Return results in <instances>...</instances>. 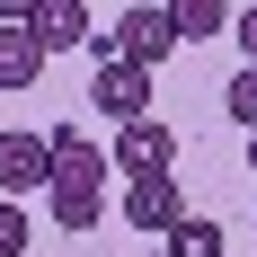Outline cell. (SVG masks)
<instances>
[{
  "instance_id": "1",
  "label": "cell",
  "mask_w": 257,
  "mask_h": 257,
  "mask_svg": "<svg viewBox=\"0 0 257 257\" xmlns=\"http://www.w3.org/2000/svg\"><path fill=\"white\" fill-rule=\"evenodd\" d=\"M89 45H98V62H133V71L169 62V45H178V27H169V0H160V9H124V18L106 27V36H89Z\"/></svg>"
},
{
  "instance_id": "2",
  "label": "cell",
  "mask_w": 257,
  "mask_h": 257,
  "mask_svg": "<svg viewBox=\"0 0 257 257\" xmlns=\"http://www.w3.org/2000/svg\"><path fill=\"white\" fill-rule=\"evenodd\" d=\"M53 186V142L45 133H0V195L27 204V195H45Z\"/></svg>"
},
{
  "instance_id": "3",
  "label": "cell",
  "mask_w": 257,
  "mask_h": 257,
  "mask_svg": "<svg viewBox=\"0 0 257 257\" xmlns=\"http://www.w3.org/2000/svg\"><path fill=\"white\" fill-rule=\"evenodd\" d=\"M106 169H124V178H169V169H178V133L160 124V115L115 124V160H106Z\"/></svg>"
},
{
  "instance_id": "4",
  "label": "cell",
  "mask_w": 257,
  "mask_h": 257,
  "mask_svg": "<svg viewBox=\"0 0 257 257\" xmlns=\"http://www.w3.org/2000/svg\"><path fill=\"white\" fill-rule=\"evenodd\" d=\"M89 106H98V115H115V124H142V115H151V71H133V62H98Z\"/></svg>"
},
{
  "instance_id": "5",
  "label": "cell",
  "mask_w": 257,
  "mask_h": 257,
  "mask_svg": "<svg viewBox=\"0 0 257 257\" xmlns=\"http://www.w3.org/2000/svg\"><path fill=\"white\" fill-rule=\"evenodd\" d=\"M124 222L151 231V239H169V231L186 222V186H178V178H133V186H124Z\"/></svg>"
},
{
  "instance_id": "6",
  "label": "cell",
  "mask_w": 257,
  "mask_h": 257,
  "mask_svg": "<svg viewBox=\"0 0 257 257\" xmlns=\"http://www.w3.org/2000/svg\"><path fill=\"white\" fill-rule=\"evenodd\" d=\"M45 204H53V222H62L71 239H89V231L106 222V178H53Z\"/></svg>"
},
{
  "instance_id": "7",
  "label": "cell",
  "mask_w": 257,
  "mask_h": 257,
  "mask_svg": "<svg viewBox=\"0 0 257 257\" xmlns=\"http://www.w3.org/2000/svg\"><path fill=\"white\" fill-rule=\"evenodd\" d=\"M27 36H36V53H71V45H89V9L80 0H27Z\"/></svg>"
},
{
  "instance_id": "8",
  "label": "cell",
  "mask_w": 257,
  "mask_h": 257,
  "mask_svg": "<svg viewBox=\"0 0 257 257\" xmlns=\"http://www.w3.org/2000/svg\"><path fill=\"white\" fill-rule=\"evenodd\" d=\"M45 80V53H36V36L27 27H0V89L18 98V89H36Z\"/></svg>"
},
{
  "instance_id": "9",
  "label": "cell",
  "mask_w": 257,
  "mask_h": 257,
  "mask_svg": "<svg viewBox=\"0 0 257 257\" xmlns=\"http://www.w3.org/2000/svg\"><path fill=\"white\" fill-rule=\"evenodd\" d=\"M45 142H53V178H106V151L89 142V124H62Z\"/></svg>"
},
{
  "instance_id": "10",
  "label": "cell",
  "mask_w": 257,
  "mask_h": 257,
  "mask_svg": "<svg viewBox=\"0 0 257 257\" xmlns=\"http://www.w3.org/2000/svg\"><path fill=\"white\" fill-rule=\"evenodd\" d=\"M169 27H178V45H195V36H231V0H169Z\"/></svg>"
},
{
  "instance_id": "11",
  "label": "cell",
  "mask_w": 257,
  "mask_h": 257,
  "mask_svg": "<svg viewBox=\"0 0 257 257\" xmlns=\"http://www.w3.org/2000/svg\"><path fill=\"white\" fill-rule=\"evenodd\" d=\"M160 257H231V239H222V222H204V213H186L178 231L160 239Z\"/></svg>"
},
{
  "instance_id": "12",
  "label": "cell",
  "mask_w": 257,
  "mask_h": 257,
  "mask_svg": "<svg viewBox=\"0 0 257 257\" xmlns=\"http://www.w3.org/2000/svg\"><path fill=\"white\" fill-rule=\"evenodd\" d=\"M222 106H231V124H239V133H257V71H239L231 89H222Z\"/></svg>"
},
{
  "instance_id": "13",
  "label": "cell",
  "mask_w": 257,
  "mask_h": 257,
  "mask_svg": "<svg viewBox=\"0 0 257 257\" xmlns=\"http://www.w3.org/2000/svg\"><path fill=\"white\" fill-rule=\"evenodd\" d=\"M27 239H36V222H27V204H9V195H0V257H18Z\"/></svg>"
},
{
  "instance_id": "14",
  "label": "cell",
  "mask_w": 257,
  "mask_h": 257,
  "mask_svg": "<svg viewBox=\"0 0 257 257\" xmlns=\"http://www.w3.org/2000/svg\"><path fill=\"white\" fill-rule=\"evenodd\" d=\"M231 36L248 45V71H257V0H248V9H231Z\"/></svg>"
},
{
  "instance_id": "15",
  "label": "cell",
  "mask_w": 257,
  "mask_h": 257,
  "mask_svg": "<svg viewBox=\"0 0 257 257\" xmlns=\"http://www.w3.org/2000/svg\"><path fill=\"white\" fill-rule=\"evenodd\" d=\"M248 169H257V133H248Z\"/></svg>"
},
{
  "instance_id": "16",
  "label": "cell",
  "mask_w": 257,
  "mask_h": 257,
  "mask_svg": "<svg viewBox=\"0 0 257 257\" xmlns=\"http://www.w3.org/2000/svg\"><path fill=\"white\" fill-rule=\"evenodd\" d=\"M142 257H160V248H142Z\"/></svg>"
}]
</instances>
